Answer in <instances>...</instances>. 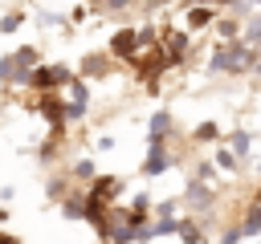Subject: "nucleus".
Returning a JSON list of instances; mask_svg holds the SVG:
<instances>
[{
    "label": "nucleus",
    "mask_w": 261,
    "mask_h": 244,
    "mask_svg": "<svg viewBox=\"0 0 261 244\" xmlns=\"http://www.w3.org/2000/svg\"><path fill=\"white\" fill-rule=\"evenodd\" d=\"M196 179L212 183V179H216V163H200V167H196Z\"/></svg>",
    "instance_id": "412c9836"
},
{
    "label": "nucleus",
    "mask_w": 261,
    "mask_h": 244,
    "mask_svg": "<svg viewBox=\"0 0 261 244\" xmlns=\"http://www.w3.org/2000/svg\"><path fill=\"white\" fill-rule=\"evenodd\" d=\"M163 53H167V61L175 65V61L188 53V33H163Z\"/></svg>",
    "instance_id": "1a4fd4ad"
},
{
    "label": "nucleus",
    "mask_w": 261,
    "mask_h": 244,
    "mask_svg": "<svg viewBox=\"0 0 261 244\" xmlns=\"http://www.w3.org/2000/svg\"><path fill=\"white\" fill-rule=\"evenodd\" d=\"M253 65V45L249 41H220L216 45V53H212V61H208V73H241V69H249Z\"/></svg>",
    "instance_id": "f257e3e1"
},
{
    "label": "nucleus",
    "mask_w": 261,
    "mask_h": 244,
    "mask_svg": "<svg viewBox=\"0 0 261 244\" xmlns=\"http://www.w3.org/2000/svg\"><path fill=\"white\" fill-rule=\"evenodd\" d=\"M257 73H261V61H257Z\"/></svg>",
    "instance_id": "c85d7f7f"
},
{
    "label": "nucleus",
    "mask_w": 261,
    "mask_h": 244,
    "mask_svg": "<svg viewBox=\"0 0 261 244\" xmlns=\"http://www.w3.org/2000/svg\"><path fill=\"white\" fill-rule=\"evenodd\" d=\"M237 167H241V155H237L232 146H220V150H216V171H228V175H237Z\"/></svg>",
    "instance_id": "9d476101"
},
{
    "label": "nucleus",
    "mask_w": 261,
    "mask_h": 244,
    "mask_svg": "<svg viewBox=\"0 0 261 244\" xmlns=\"http://www.w3.org/2000/svg\"><path fill=\"white\" fill-rule=\"evenodd\" d=\"M102 73H106V57L86 53V57H82V77H102Z\"/></svg>",
    "instance_id": "f8f14e48"
},
{
    "label": "nucleus",
    "mask_w": 261,
    "mask_h": 244,
    "mask_svg": "<svg viewBox=\"0 0 261 244\" xmlns=\"http://www.w3.org/2000/svg\"><path fill=\"white\" fill-rule=\"evenodd\" d=\"M228 146H232L237 155H249V150H253V134H249V130H232V134H228Z\"/></svg>",
    "instance_id": "f3484780"
},
{
    "label": "nucleus",
    "mask_w": 261,
    "mask_h": 244,
    "mask_svg": "<svg viewBox=\"0 0 261 244\" xmlns=\"http://www.w3.org/2000/svg\"><path fill=\"white\" fill-rule=\"evenodd\" d=\"M61 216L65 220H86V199H77V195L61 199Z\"/></svg>",
    "instance_id": "4468645a"
},
{
    "label": "nucleus",
    "mask_w": 261,
    "mask_h": 244,
    "mask_svg": "<svg viewBox=\"0 0 261 244\" xmlns=\"http://www.w3.org/2000/svg\"><path fill=\"white\" fill-rule=\"evenodd\" d=\"M118 191H122V179H118V175H98V179L90 183V195H98V199H106V203H110Z\"/></svg>",
    "instance_id": "0eeeda50"
},
{
    "label": "nucleus",
    "mask_w": 261,
    "mask_h": 244,
    "mask_svg": "<svg viewBox=\"0 0 261 244\" xmlns=\"http://www.w3.org/2000/svg\"><path fill=\"white\" fill-rule=\"evenodd\" d=\"M98 171H94V159H77V167H73V179H94Z\"/></svg>",
    "instance_id": "aec40b11"
},
{
    "label": "nucleus",
    "mask_w": 261,
    "mask_h": 244,
    "mask_svg": "<svg viewBox=\"0 0 261 244\" xmlns=\"http://www.w3.org/2000/svg\"><path fill=\"white\" fill-rule=\"evenodd\" d=\"M175 203H179V199H163V203L155 207V220H167V216H175Z\"/></svg>",
    "instance_id": "4be33fe9"
},
{
    "label": "nucleus",
    "mask_w": 261,
    "mask_h": 244,
    "mask_svg": "<svg viewBox=\"0 0 261 244\" xmlns=\"http://www.w3.org/2000/svg\"><path fill=\"white\" fill-rule=\"evenodd\" d=\"M135 53H139V28H118V33L110 37V57L130 61Z\"/></svg>",
    "instance_id": "7ed1b4c3"
},
{
    "label": "nucleus",
    "mask_w": 261,
    "mask_h": 244,
    "mask_svg": "<svg viewBox=\"0 0 261 244\" xmlns=\"http://www.w3.org/2000/svg\"><path fill=\"white\" fill-rule=\"evenodd\" d=\"M216 33H220L224 41H237V37H241V16H220V20H216Z\"/></svg>",
    "instance_id": "ddd939ff"
},
{
    "label": "nucleus",
    "mask_w": 261,
    "mask_h": 244,
    "mask_svg": "<svg viewBox=\"0 0 261 244\" xmlns=\"http://www.w3.org/2000/svg\"><path fill=\"white\" fill-rule=\"evenodd\" d=\"M171 171V155H167V146L159 142V146H147V159H143V175L147 179H159V175H167Z\"/></svg>",
    "instance_id": "20e7f679"
},
{
    "label": "nucleus",
    "mask_w": 261,
    "mask_h": 244,
    "mask_svg": "<svg viewBox=\"0 0 261 244\" xmlns=\"http://www.w3.org/2000/svg\"><path fill=\"white\" fill-rule=\"evenodd\" d=\"M0 244H20V240H16L12 232H0Z\"/></svg>",
    "instance_id": "bb28decb"
},
{
    "label": "nucleus",
    "mask_w": 261,
    "mask_h": 244,
    "mask_svg": "<svg viewBox=\"0 0 261 244\" xmlns=\"http://www.w3.org/2000/svg\"><path fill=\"white\" fill-rule=\"evenodd\" d=\"M241 240H245L241 224H237V228H224V236H220V244H241Z\"/></svg>",
    "instance_id": "5701e85b"
},
{
    "label": "nucleus",
    "mask_w": 261,
    "mask_h": 244,
    "mask_svg": "<svg viewBox=\"0 0 261 244\" xmlns=\"http://www.w3.org/2000/svg\"><path fill=\"white\" fill-rule=\"evenodd\" d=\"M20 24H24V12H4L0 16V33H16Z\"/></svg>",
    "instance_id": "6ab92c4d"
},
{
    "label": "nucleus",
    "mask_w": 261,
    "mask_h": 244,
    "mask_svg": "<svg viewBox=\"0 0 261 244\" xmlns=\"http://www.w3.org/2000/svg\"><path fill=\"white\" fill-rule=\"evenodd\" d=\"M94 8H130V0H94Z\"/></svg>",
    "instance_id": "393cba45"
},
{
    "label": "nucleus",
    "mask_w": 261,
    "mask_h": 244,
    "mask_svg": "<svg viewBox=\"0 0 261 244\" xmlns=\"http://www.w3.org/2000/svg\"><path fill=\"white\" fill-rule=\"evenodd\" d=\"M94 142H98V150H110V146H114V138H110V134H98Z\"/></svg>",
    "instance_id": "a878e982"
},
{
    "label": "nucleus",
    "mask_w": 261,
    "mask_h": 244,
    "mask_svg": "<svg viewBox=\"0 0 261 244\" xmlns=\"http://www.w3.org/2000/svg\"><path fill=\"white\" fill-rule=\"evenodd\" d=\"M179 203H188V207H192V211H208V207H212V187H208V183H204V179H192V183H188V191H184V199H179Z\"/></svg>",
    "instance_id": "39448f33"
},
{
    "label": "nucleus",
    "mask_w": 261,
    "mask_h": 244,
    "mask_svg": "<svg viewBox=\"0 0 261 244\" xmlns=\"http://www.w3.org/2000/svg\"><path fill=\"white\" fill-rule=\"evenodd\" d=\"M130 207H135V211H147V207H151V195H143V191H139V195L130 199Z\"/></svg>",
    "instance_id": "b1692460"
},
{
    "label": "nucleus",
    "mask_w": 261,
    "mask_h": 244,
    "mask_svg": "<svg viewBox=\"0 0 261 244\" xmlns=\"http://www.w3.org/2000/svg\"><path fill=\"white\" fill-rule=\"evenodd\" d=\"M241 232H245V240L261 232V203H253V207H249V216H245V224H241Z\"/></svg>",
    "instance_id": "a211bd4d"
},
{
    "label": "nucleus",
    "mask_w": 261,
    "mask_h": 244,
    "mask_svg": "<svg viewBox=\"0 0 261 244\" xmlns=\"http://www.w3.org/2000/svg\"><path fill=\"white\" fill-rule=\"evenodd\" d=\"M184 20H188V28H208V24L216 20V8H208V4H192V8L184 12Z\"/></svg>",
    "instance_id": "6e6552de"
},
{
    "label": "nucleus",
    "mask_w": 261,
    "mask_h": 244,
    "mask_svg": "<svg viewBox=\"0 0 261 244\" xmlns=\"http://www.w3.org/2000/svg\"><path fill=\"white\" fill-rule=\"evenodd\" d=\"M69 77H73V69H69V65H33L29 85L41 94V89H57V85H65Z\"/></svg>",
    "instance_id": "f03ea898"
},
{
    "label": "nucleus",
    "mask_w": 261,
    "mask_h": 244,
    "mask_svg": "<svg viewBox=\"0 0 261 244\" xmlns=\"http://www.w3.org/2000/svg\"><path fill=\"white\" fill-rule=\"evenodd\" d=\"M253 8H261V0H253Z\"/></svg>",
    "instance_id": "cd10ccee"
},
{
    "label": "nucleus",
    "mask_w": 261,
    "mask_h": 244,
    "mask_svg": "<svg viewBox=\"0 0 261 244\" xmlns=\"http://www.w3.org/2000/svg\"><path fill=\"white\" fill-rule=\"evenodd\" d=\"M167 130H171V114L167 110H155L151 122H147V146H159L167 138Z\"/></svg>",
    "instance_id": "423d86ee"
},
{
    "label": "nucleus",
    "mask_w": 261,
    "mask_h": 244,
    "mask_svg": "<svg viewBox=\"0 0 261 244\" xmlns=\"http://www.w3.org/2000/svg\"><path fill=\"white\" fill-rule=\"evenodd\" d=\"M12 57H16V65H20V69H33V65H41V53H37L33 45H20Z\"/></svg>",
    "instance_id": "2eb2a0df"
},
{
    "label": "nucleus",
    "mask_w": 261,
    "mask_h": 244,
    "mask_svg": "<svg viewBox=\"0 0 261 244\" xmlns=\"http://www.w3.org/2000/svg\"><path fill=\"white\" fill-rule=\"evenodd\" d=\"M192 138L208 146V142H216V138H220V126H216V122H200V126L192 130Z\"/></svg>",
    "instance_id": "dca6fc26"
},
{
    "label": "nucleus",
    "mask_w": 261,
    "mask_h": 244,
    "mask_svg": "<svg viewBox=\"0 0 261 244\" xmlns=\"http://www.w3.org/2000/svg\"><path fill=\"white\" fill-rule=\"evenodd\" d=\"M184 244H204V228L196 220H179V232H175Z\"/></svg>",
    "instance_id": "9b49d317"
}]
</instances>
